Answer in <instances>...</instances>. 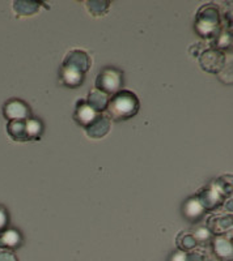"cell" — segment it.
Returning <instances> with one entry per match:
<instances>
[{
	"label": "cell",
	"instance_id": "1",
	"mask_svg": "<svg viewBox=\"0 0 233 261\" xmlns=\"http://www.w3.org/2000/svg\"><path fill=\"white\" fill-rule=\"evenodd\" d=\"M139 107L141 103L134 93L130 90H120L109 99L106 107L108 118L115 122H123L136 115Z\"/></svg>",
	"mask_w": 233,
	"mask_h": 261
},
{
	"label": "cell",
	"instance_id": "2",
	"mask_svg": "<svg viewBox=\"0 0 233 261\" xmlns=\"http://www.w3.org/2000/svg\"><path fill=\"white\" fill-rule=\"evenodd\" d=\"M223 29V17L215 4H204L198 9L195 16V32L203 39L214 41Z\"/></svg>",
	"mask_w": 233,
	"mask_h": 261
},
{
	"label": "cell",
	"instance_id": "3",
	"mask_svg": "<svg viewBox=\"0 0 233 261\" xmlns=\"http://www.w3.org/2000/svg\"><path fill=\"white\" fill-rule=\"evenodd\" d=\"M123 85V73L114 67H106L100 71L96 79V89L105 95H114Z\"/></svg>",
	"mask_w": 233,
	"mask_h": 261
},
{
	"label": "cell",
	"instance_id": "4",
	"mask_svg": "<svg viewBox=\"0 0 233 261\" xmlns=\"http://www.w3.org/2000/svg\"><path fill=\"white\" fill-rule=\"evenodd\" d=\"M225 63H227L225 54L214 47L207 48V50H203L199 54L200 68L207 72V73L219 74L227 65Z\"/></svg>",
	"mask_w": 233,
	"mask_h": 261
},
{
	"label": "cell",
	"instance_id": "5",
	"mask_svg": "<svg viewBox=\"0 0 233 261\" xmlns=\"http://www.w3.org/2000/svg\"><path fill=\"white\" fill-rule=\"evenodd\" d=\"M90 64H92V60H90L89 55L85 51L71 50L63 60L62 67L85 74L89 71Z\"/></svg>",
	"mask_w": 233,
	"mask_h": 261
},
{
	"label": "cell",
	"instance_id": "6",
	"mask_svg": "<svg viewBox=\"0 0 233 261\" xmlns=\"http://www.w3.org/2000/svg\"><path fill=\"white\" fill-rule=\"evenodd\" d=\"M232 214H216L209 217L207 221V230L211 235L215 237H224L232 231Z\"/></svg>",
	"mask_w": 233,
	"mask_h": 261
},
{
	"label": "cell",
	"instance_id": "7",
	"mask_svg": "<svg viewBox=\"0 0 233 261\" xmlns=\"http://www.w3.org/2000/svg\"><path fill=\"white\" fill-rule=\"evenodd\" d=\"M198 201L202 204V206L204 208V211H216V209L220 208V205H223L224 202V197L213 187H203L200 188L197 192Z\"/></svg>",
	"mask_w": 233,
	"mask_h": 261
},
{
	"label": "cell",
	"instance_id": "8",
	"mask_svg": "<svg viewBox=\"0 0 233 261\" xmlns=\"http://www.w3.org/2000/svg\"><path fill=\"white\" fill-rule=\"evenodd\" d=\"M4 118L12 120H27L30 118V109L24 101L20 99H9L3 107Z\"/></svg>",
	"mask_w": 233,
	"mask_h": 261
},
{
	"label": "cell",
	"instance_id": "9",
	"mask_svg": "<svg viewBox=\"0 0 233 261\" xmlns=\"http://www.w3.org/2000/svg\"><path fill=\"white\" fill-rule=\"evenodd\" d=\"M110 130V119L104 114H97V116L85 127V132L90 139H102Z\"/></svg>",
	"mask_w": 233,
	"mask_h": 261
},
{
	"label": "cell",
	"instance_id": "10",
	"mask_svg": "<svg viewBox=\"0 0 233 261\" xmlns=\"http://www.w3.org/2000/svg\"><path fill=\"white\" fill-rule=\"evenodd\" d=\"M214 255L220 261H232L233 247L232 242L227 237H215L211 241Z\"/></svg>",
	"mask_w": 233,
	"mask_h": 261
},
{
	"label": "cell",
	"instance_id": "11",
	"mask_svg": "<svg viewBox=\"0 0 233 261\" xmlns=\"http://www.w3.org/2000/svg\"><path fill=\"white\" fill-rule=\"evenodd\" d=\"M22 244V235L16 228H6L0 232V248L13 251Z\"/></svg>",
	"mask_w": 233,
	"mask_h": 261
},
{
	"label": "cell",
	"instance_id": "12",
	"mask_svg": "<svg viewBox=\"0 0 233 261\" xmlns=\"http://www.w3.org/2000/svg\"><path fill=\"white\" fill-rule=\"evenodd\" d=\"M96 116L97 114L88 106L85 99H79V101L76 102L75 111H74V119H75V122L78 123V124H80L81 127L85 128L90 122H92L93 119L96 118Z\"/></svg>",
	"mask_w": 233,
	"mask_h": 261
},
{
	"label": "cell",
	"instance_id": "13",
	"mask_svg": "<svg viewBox=\"0 0 233 261\" xmlns=\"http://www.w3.org/2000/svg\"><path fill=\"white\" fill-rule=\"evenodd\" d=\"M182 213L188 221L197 222V221H199L204 216L206 211H204L202 204L198 201V199L194 196V197H190L189 200H186L182 206Z\"/></svg>",
	"mask_w": 233,
	"mask_h": 261
},
{
	"label": "cell",
	"instance_id": "14",
	"mask_svg": "<svg viewBox=\"0 0 233 261\" xmlns=\"http://www.w3.org/2000/svg\"><path fill=\"white\" fill-rule=\"evenodd\" d=\"M85 102H87L88 106H89L95 113L102 114L106 110V107H108L109 98L108 95H105L104 93L100 92V90L92 89L88 93V97L87 99H85Z\"/></svg>",
	"mask_w": 233,
	"mask_h": 261
},
{
	"label": "cell",
	"instance_id": "15",
	"mask_svg": "<svg viewBox=\"0 0 233 261\" xmlns=\"http://www.w3.org/2000/svg\"><path fill=\"white\" fill-rule=\"evenodd\" d=\"M60 83L67 88H79L85 80V74L62 67L59 72Z\"/></svg>",
	"mask_w": 233,
	"mask_h": 261
},
{
	"label": "cell",
	"instance_id": "16",
	"mask_svg": "<svg viewBox=\"0 0 233 261\" xmlns=\"http://www.w3.org/2000/svg\"><path fill=\"white\" fill-rule=\"evenodd\" d=\"M7 132L11 136V139H13L15 141H20V143L29 141L27 130V120H12V122H9L8 125H7Z\"/></svg>",
	"mask_w": 233,
	"mask_h": 261
},
{
	"label": "cell",
	"instance_id": "17",
	"mask_svg": "<svg viewBox=\"0 0 233 261\" xmlns=\"http://www.w3.org/2000/svg\"><path fill=\"white\" fill-rule=\"evenodd\" d=\"M42 3L39 2H32V0H16L13 2V11L17 16H32L36 15L39 11Z\"/></svg>",
	"mask_w": 233,
	"mask_h": 261
},
{
	"label": "cell",
	"instance_id": "18",
	"mask_svg": "<svg viewBox=\"0 0 233 261\" xmlns=\"http://www.w3.org/2000/svg\"><path fill=\"white\" fill-rule=\"evenodd\" d=\"M230 47H232V28H223L214 39V48L224 53Z\"/></svg>",
	"mask_w": 233,
	"mask_h": 261
},
{
	"label": "cell",
	"instance_id": "19",
	"mask_svg": "<svg viewBox=\"0 0 233 261\" xmlns=\"http://www.w3.org/2000/svg\"><path fill=\"white\" fill-rule=\"evenodd\" d=\"M211 186H213L224 199L232 197V175L219 176Z\"/></svg>",
	"mask_w": 233,
	"mask_h": 261
},
{
	"label": "cell",
	"instance_id": "20",
	"mask_svg": "<svg viewBox=\"0 0 233 261\" xmlns=\"http://www.w3.org/2000/svg\"><path fill=\"white\" fill-rule=\"evenodd\" d=\"M88 8V12L95 17H102L109 12L110 8V2L106 0H89L85 3Z\"/></svg>",
	"mask_w": 233,
	"mask_h": 261
},
{
	"label": "cell",
	"instance_id": "21",
	"mask_svg": "<svg viewBox=\"0 0 233 261\" xmlns=\"http://www.w3.org/2000/svg\"><path fill=\"white\" fill-rule=\"evenodd\" d=\"M176 244L181 252H190L197 247V241L194 239L193 234L182 231L177 235Z\"/></svg>",
	"mask_w": 233,
	"mask_h": 261
},
{
	"label": "cell",
	"instance_id": "22",
	"mask_svg": "<svg viewBox=\"0 0 233 261\" xmlns=\"http://www.w3.org/2000/svg\"><path fill=\"white\" fill-rule=\"evenodd\" d=\"M27 130L29 140H37L41 137L43 127H42V123L39 122L38 119L30 116L29 119H27Z\"/></svg>",
	"mask_w": 233,
	"mask_h": 261
},
{
	"label": "cell",
	"instance_id": "23",
	"mask_svg": "<svg viewBox=\"0 0 233 261\" xmlns=\"http://www.w3.org/2000/svg\"><path fill=\"white\" fill-rule=\"evenodd\" d=\"M194 239L197 241V244H208L211 243V234L207 230V227H199L197 231L193 234Z\"/></svg>",
	"mask_w": 233,
	"mask_h": 261
},
{
	"label": "cell",
	"instance_id": "24",
	"mask_svg": "<svg viewBox=\"0 0 233 261\" xmlns=\"http://www.w3.org/2000/svg\"><path fill=\"white\" fill-rule=\"evenodd\" d=\"M8 226V213H7L6 208L0 205V232L4 231Z\"/></svg>",
	"mask_w": 233,
	"mask_h": 261
},
{
	"label": "cell",
	"instance_id": "25",
	"mask_svg": "<svg viewBox=\"0 0 233 261\" xmlns=\"http://www.w3.org/2000/svg\"><path fill=\"white\" fill-rule=\"evenodd\" d=\"M185 261H206V257L203 253L190 251V252L185 253Z\"/></svg>",
	"mask_w": 233,
	"mask_h": 261
},
{
	"label": "cell",
	"instance_id": "26",
	"mask_svg": "<svg viewBox=\"0 0 233 261\" xmlns=\"http://www.w3.org/2000/svg\"><path fill=\"white\" fill-rule=\"evenodd\" d=\"M0 261H18V260L12 251L2 249V251H0Z\"/></svg>",
	"mask_w": 233,
	"mask_h": 261
},
{
	"label": "cell",
	"instance_id": "27",
	"mask_svg": "<svg viewBox=\"0 0 233 261\" xmlns=\"http://www.w3.org/2000/svg\"><path fill=\"white\" fill-rule=\"evenodd\" d=\"M185 253L186 252H181V251H177L172 255V257L169 258V261H185Z\"/></svg>",
	"mask_w": 233,
	"mask_h": 261
},
{
	"label": "cell",
	"instance_id": "28",
	"mask_svg": "<svg viewBox=\"0 0 233 261\" xmlns=\"http://www.w3.org/2000/svg\"><path fill=\"white\" fill-rule=\"evenodd\" d=\"M225 211L229 214H232V197L225 199Z\"/></svg>",
	"mask_w": 233,
	"mask_h": 261
}]
</instances>
